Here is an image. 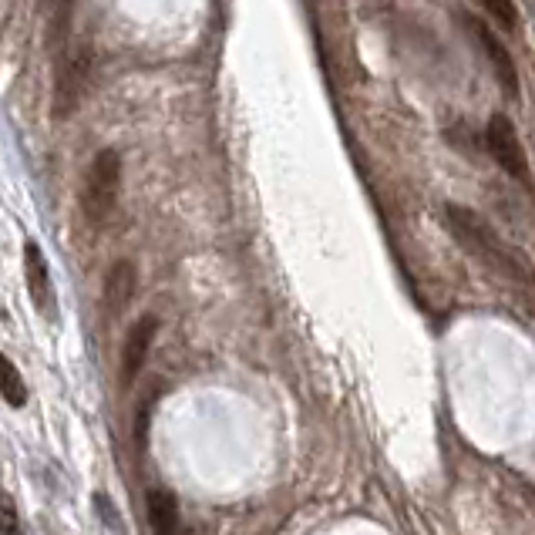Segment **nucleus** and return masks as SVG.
I'll use <instances>...</instances> for the list:
<instances>
[{
  "instance_id": "39448f33",
  "label": "nucleus",
  "mask_w": 535,
  "mask_h": 535,
  "mask_svg": "<svg viewBox=\"0 0 535 535\" xmlns=\"http://www.w3.org/2000/svg\"><path fill=\"white\" fill-rule=\"evenodd\" d=\"M88 78L85 54H58L54 58V118H68L78 108Z\"/></svg>"
},
{
  "instance_id": "9b49d317",
  "label": "nucleus",
  "mask_w": 535,
  "mask_h": 535,
  "mask_svg": "<svg viewBox=\"0 0 535 535\" xmlns=\"http://www.w3.org/2000/svg\"><path fill=\"white\" fill-rule=\"evenodd\" d=\"M482 4V11L492 17L498 27H505V31H515L519 27V7H515V0H478Z\"/></svg>"
},
{
  "instance_id": "0eeeda50",
  "label": "nucleus",
  "mask_w": 535,
  "mask_h": 535,
  "mask_svg": "<svg viewBox=\"0 0 535 535\" xmlns=\"http://www.w3.org/2000/svg\"><path fill=\"white\" fill-rule=\"evenodd\" d=\"M24 276H27V290L31 300L38 307L41 317H54V287H51V266L44 260L41 246L34 239L24 243Z\"/></svg>"
},
{
  "instance_id": "9d476101",
  "label": "nucleus",
  "mask_w": 535,
  "mask_h": 535,
  "mask_svg": "<svg viewBox=\"0 0 535 535\" xmlns=\"http://www.w3.org/2000/svg\"><path fill=\"white\" fill-rule=\"evenodd\" d=\"M0 398H4L11 408H24L27 404V387H24V377L21 371L7 361L4 354H0Z\"/></svg>"
},
{
  "instance_id": "1a4fd4ad",
  "label": "nucleus",
  "mask_w": 535,
  "mask_h": 535,
  "mask_svg": "<svg viewBox=\"0 0 535 535\" xmlns=\"http://www.w3.org/2000/svg\"><path fill=\"white\" fill-rule=\"evenodd\" d=\"M145 512H149L152 535H179L182 519H179V502L169 488H152L145 498Z\"/></svg>"
},
{
  "instance_id": "f257e3e1",
  "label": "nucleus",
  "mask_w": 535,
  "mask_h": 535,
  "mask_svg": "<svg viewBox=\"0 0 535 535\" xmlns=\"http://www.w3.org/2000/svg\"><path fill=\"white\" fill-rule=\"evenodd\" d=\"M441 223L451 233V239L472 256L475 263H482L488 273H495L502 283H509L515 290H525L535 297V276L532 266L522 260L515 249L498 236V229L488 223L485 216H478L475 209L458 206V202H445Z\"/></svg>"
},
{
  "instance_id": "2eb2a0df",
  "label": "nucleus",
  "mask_w": 535,
  "mask_h": 535,
  "mask_svg": "<svg viewBox=\"0 0 535 535\" xmlns=\"http://www.w3.org/2000/svg\"><path fill=\"white\" fill-rule=\"evenodd\" d=\"M182 535H206V529H202V525H189V529L182 532Z\"/></svg>"
},
{
  "instance_id": "ddd939ff",
  "label": "nucleus",
  "mask_w": 535,
  "mask_h": 535,
  "mask_svg": "<svg viewBox=\"0 0 535 535\" xmlns=\"http://www.w3.org/2000/svg\"><path fill=\"white\" fill-rule=\"evenodd\" d=\"M91 502H95V512L101 515V522H105L108 529H112L115 535H125V525H122V519H118V509L112 505V498L98 492L95 498H91Z\"/></svg>"
},
{
  "instance_id": "f8f14e48",
  "label": "nucleus",
  "mask_w": 535,
  "mask_h": 535,
  "mask_svg": "<svg viewBox=\"0 0 535 535\" xmlns=\"http://www.w3.org/2000/svg\"><path fill=\"white\" fill-rule=\"evenodd\" d=\"M0 535H24L21 512H17V502L7 492H0Z\"/></svg>"
},
{
  "instance_id": "7ed1b4c3",
  "label": "nucleus",
  "mask_w": 535,
  "mask_h": 535,
  "mask_svg": "<svg viewBox=\"0 0 535 535\" xmlns=\"http://www.w3.org/2000/svg\"><path fill=\"white\" fill-rule=\"evenodd\" d=\"M485 149L495 159V165L502 169L509 179L522 182V186H532V169L529 159H525V149L515 135V125L505 115H492L485 125Z\"/></svg>"
},
{
  "instance_id": "20e7f679",
  "label": "nucleus",
  "mask_w": 535,
  "mask_h": 535,
  "mask_svg": "<svg viewBox=\"0 0 535 535\" xmlns=\"http://www.w3.org/2000/svg\"><path fill=\"white\" fill-rule=\"evenodd\" d=\"M465 24H468V31H472L475 44L482 48V58L488 61V68H492V75L498 81V88H502V95L505 98H519V71H515L512 51L505 48V41L498 38V34L485 21H478V17H472V14H465Z\"/></svg>"
},
{
  "instance_id": "f03ea898",
  "label": "nucleus",
  "mask_w": 535,
  "mask_h": 535,
  "mask_svg": "<svg viewBox=\"0 0 535 535\" xmlns=\"http://www.w3.org/2000/svg\"><path fill=\"white\" fill-rule=\"evenodd\" d=\"M118 192H122V159H118L115 149H105L91 159L85 189H81V209H85L91 226H101L112 216L118 206Z\"/></svg>"
},
{
  "instance_id": "6e6552de",
  "label": "nucleus",
  "mask_w": 535,
  "mask_h": 535,
  "mask_svg": "<svg viewBox=\"0 0 535 535\" xmlns=\"http://www.w3.org/2000/svg\"><path fill=\"white\" fill-rule=\"evenodd\" d=\"M138 290V270L132 260H118L112 263V270L105 276V310L108 317H122L128 310V303L135 300Z\"/></svg>"
},
{
  "instance_id": "423d86ee",
  "label": "nucleus",
  "mask_w": 535,
  "mask_h": 535,
  "mask_svg": "<svg viewBox=\"0 0 535 535\" xmlns=\"http://www.w3.org/2000/svg\"><path fill=\"white\" fill-rule=\"evenodd\" d=\"M159 334V320L152 317V313H145V317H138L132 330L125 334V344H122V364H118V374H122V384H132L138 374H142L145 361H149V350H152V340Z\"/></svg>"
},
{
  "instance_id": "4468645a",
  "label": "nucleus",
  "mask_w": 535,
  "mask_h": 535,
  "mask_svg": "<svg viewBox=\"0 0 535 535\" xmlns=\"http://www.w3.org/2000/svg\"><path fill=\"white\" fill-rule=\"evenodd\" d=\"M152 404H155V394H149V398L142 401V408H138V418H135V438H138V445H145V438H149Z\"/></svg>"
}]
</instances>
